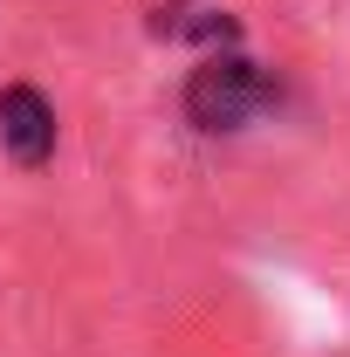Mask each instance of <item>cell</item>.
<instances>
[{
	"instance_id": "cell-1",
	"label": "cell",
	"mask_w": 350,
	"mask_h": 357,
	"mask_svg": "<svg viewBox=\"0 0 350 357\" xmlns=\"http://www.w3.org/2000/svg\"><path fill=\"white\" fill-rule=\"evenodd\" d=\"M268 103H275V83L248 55H206L192 69V83H185V117L199 131H241L248 117H261Z\"/></svg>"
},
{
	"instance_id": "cell-2",
	"label": "cell",
	"mask_w": 350,
	"mask_h": 357,
	"mask_svg": "<svg viewBox=\"0 0 350 357\" xmlns=\"http://www.w3.org/2000/svg\"><path fill=\"white\" fill-rule=\"evenodd\" d=\"M0 144H7L14 165H48V151H55V110H48L42 89H28V83L0 89Z\"/></svg>"
}]
</instances>
